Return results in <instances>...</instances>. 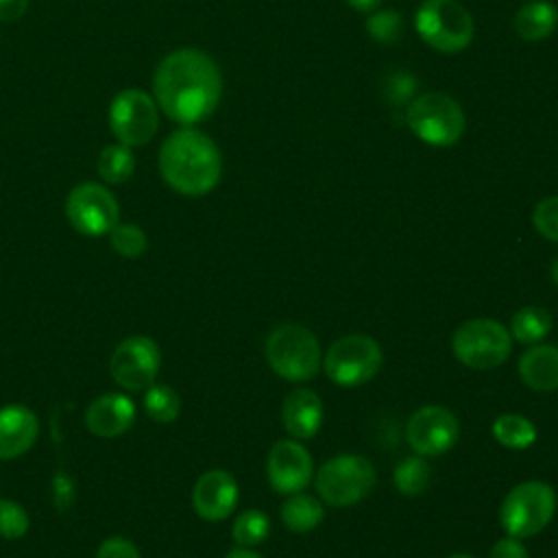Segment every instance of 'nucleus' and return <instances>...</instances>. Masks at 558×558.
Listing matches in <instances>:
<instances>
[{
    "label": "nucleus",
    "instance_id": "nucleus-33",
    "mask_svg": "<svg viewBox=\"0 0 558 558\" xmlns=\"http://www.w3.org/2000/svg\"><path fill=\"white\" fill-rule=\"evenodd\" d=\"M96 558H140V551L129 538L111 536L98 545Z\"/></svg>",
    "mask_w": 558,
    "mask_h": 558
},
{
    "label": "nucleus",
    "instance_id": "nucleus-39",
    "mask_svg": "<svg viewBox=\"0 0 558 558\" xmlns=\"http://www.w3.org/2000/svg\"><path fill=\"white\" fill-rule=\"evenodd\" d=\"M447 558H473V556H469V554H451Z\"/></svg>",
    "mask_w": 558,
    "mask_h": 558
},
{
    "label": "nucleus",
    "instance_id": "nucleus-14",
    "mask_svg": "<svg viewBox=\"0 0 558 558\" xmlns=\"http://www.w3.org/2000/svg\"><path fill=\"white\" fill-rule=\"evenodd\" d=\"M266 473L277 493H301L312 480V456L299 440H279L268 453Z\"/></svg>",
    "mask_w": 558,
    "mask_h": 558
},
{
    "label": "nucleus",
    "instance_id": "nucleus-3",
    "mask_svg": "<svg viewBox=\"0 0 558 558\" xmlns=\"http://www.w3.org/2000/svg\"><path fill=\"white\" fill-rule=\"evenodd\" d=\"M266 360L270 368L288 381L316 377L323 362L316 336L296 323H283L268 333Z\"/></svg>",
    "mask_w": 558,
    "mask_h": 558
},
{
    "label": "nucleus",
    "instance_id": "nucleus-17",
    "mask_svg": "<svg viewBox=\"0 0 558 558\" xmlns=\"http://www.w3.org/2000/svg\"><path fill=\"white\" fill-rule=\"evenodd\" d=\"M39 434V421L26 405L11 403L0 408V460L26 453Z\"/></svg>",
    "mask_w": 558,
    "mask_h": 558
},
{
    "label": "nucleus",
    "instance_id": "nucleus-24",
    "mask_svg": "<svg viewBox=\"0 0 558 558\" xmlns=\"http://www.w3.org/2000/svg\"><path fill=\"white\" fill-rule=\"evenodd\" d=\"M144 412L157 423H170L181 412V399L168 384H150L142 399Z\"/></svg>",
    "mask_w": 558,
    "mask_h": 558
},
{
    "label": "nucleus",
    "instance_id": "nucleus-35",
    "mask_svg": "<svg viewBox=\"0 0 558 558\" xmlns=\"http://www.w3.org/2000/svg\"><path fill=\"white\" fill-rule=\"evenodd\" d=\"M28 7V0H0V20L11 22L20 20Z\"/></svg>",
    "mask_w": 558,
    "mask_h": 558
},
{
    "label": "nucleus",
    "instance_id": "nucleus-13",
    "mask_svg": "<svg viewBox=\"0 0 558 558\" xmlns=\"http://www.w3.org/2000/svg\"><path fill=\"white\" fill-rule=\"evenodd\" d=\"M405 436L410 447L418 456L434 458L442 456L456 445L460 436V425L451 410L442 405H423L410 416Z\"/></svg>",
    "mask_w": 558,
    "mask_h": 558
},
{
    "label": "nucleus",
    "instance_id": "nucleus-8",
    "mask_svg": "<svg viewBox=\"0 0 558 558\" xmlns=\"http://www.w3.org/2000/svg\"><path fill=\"white\" fill-rule=\"evenodd\" d=\"M451 347L456 357L469 368L490 371L510 355L512 336L493 318H471L456 329Z\"/></svg>",
    "mask_w": 558,
    "mask_h": 558
},
{
    "label": "nucleus",
    "instance_id": "nucleus-36",
    "mask_svg": "<svg viewBox=\"0 0 558 558\" xmlns=\"http://www.w3.org/2000/svg\"><path fill=\"white\" fill-rule=\"evenodd\" d=\"M351 9H355V11H362V13H371V11H375L377 7H379V2L381 0H344Z\"/></svg>",
    "mask_w": 558,
    "mask_h": 558
},
{
    "label": "nucleus",
    "instance_id": "nucleus-20",
    "mask_svg": "<svg viewBox=\"0 0 558 558\" xmlns=\"http://www.w3.org/2000/svg\"><path fill=\"white\" fill-rule=\"evenodd\" d=\"M558 26V11L551 2L534 0L523 4L514 15V31L525 41H541Z\"/></svg>",
    "mask_w": 558,
    "mask_h": 558
},
{
    "label": "nucleus",
    "instance_id": "nucleus-5",
    "mask_svg": "<svg viewBox=\"0 0 558 558\" xmlns=\"http://www.w3.org/2000/svg\"><path fill=\"white\" fill-rule=\"evenodd\" d=\"M405 122L410 131L429 146H453L464 133V111L445 92H427L408 107Z\"/></svg>",
    "mask_w": 558,
    "mask_h": 558
},
{
    "label": "nucleus",
    "instance_id": "nucleus-19",
    "mask_svg": "<svg viewBox=\"0 0 558 558\" xmlns=\"http://www.w3.org/2000/svg\"><path fill=\"white\" fill-rule=\"evenodd\" d=\"M521 379L538 392L558 388V347L534 344L519 360Z\"/></svg>",
    "mask_w": 558,
    "mask_h": 558
},
{
    "label": "nucleus",
    "instance_id": "nucleus-31",
    "mask_svg": "<svg viewBox=\"0 0 558 558\" xmlns=\"http://www.w3.org/2000/svg\"><path fill=\"white\" fill-rule=\"evenodd\" d=\"M532 222L545 240L558 242V196H547L538 201L532 211Z\"/></svg>",
    "mask_w": 558,
    "mask_h": 558
},
{
    "label": "nucleus",
    "instance_id": "nucleus-27",
    "mask_svg": "<svg viewBox=\"0 0 558 558\" xmlns=\"http://www.w3.org/2000/svg\"><path fill=\"white\" fill-rule=\"evenodd\" d=\"M270 532V521L262 510H244L238 514L231 527V536L240 547H255L259 545Z\"/></svg>",
    "mask_w": 558,
    "mask_h": 558
},
{
    "label": "nucleus",
    "instance_id": "nucleus-2",
    "mask_svg": "<svg viewBox=\"0 0 558 558\" xmlns=\"http://www.w3.org/2000/svg\"><path fill=\"white\" fill-rule=\"evenodd\" d=\"M159 170L172 190L185 196H201L220 181L222 159L218 146L205 133L181 129L163 142Z\"/></svg>",
    "mask_w": 558,
    "mask_h": 558
},
{
    "label": "nucleus",
    "instance_id": "nucleus-12",
    "mask_svg": "<svg viewBox=\"0 0 558 558\" xmlns=\"http://www.w3.org/2000/svg\"><path fill=\"white\" fill-rule=\"evenodd\" d=\"M113 135L124 146H142L157 131V107L153 98L140 89L120 92L109 109Z\"/></svg>",
    "mask_w": 558,
    "mask_h": 558
},
{
    "label": "nucleus",
    "instance_id": "nucleus-25",
    "mask_svg": "<svg viewBox=\"0 0 558 558\" xmlns=\"http://www.w3.org/2000/svg\"><path fill=\"white\" fill-rule=\"evenodd\" d=\"M429 480H432V469L423 456L403 458L395 466V484L408 497L421 495L429 486Z\"/></svg>",
    "mask_w": 558,
    "mask_h": 558
},
{
    "label": "nucleus",
    "instance_id": "nucleus-4",
    "mask_svg": "<svg viewBox=\"0 0 558 558\" xmlns=\"http://www.w3.org/2000/svg\"><path fill=\"white\" fill-rule=\"evenodd\" d=\"M418 37L434 50L453 54L473 41L471 13L456 0H423L414 15Z\"/></svg>",
    "mask_w": 558,
    "mask_h": 558
},
{
    "label": "nucleus",
    "instance_id": "nucleus-28",
    "mask_svg": "<svg viewBox=\"0 0 558 558\" xmlns=\"http://www.w3.org/2000/svg\"><path fill=\"white\" fill-rule=\"evenodd\" d=\"M366 33L377 44H395L403 33V17L399 11H375L366 17Z\"/></svg>",
    "mask_w": 558,
    "mask_h": 558
},
{
    "label": "nucleus",
    "instance_id": "nucleus-21",
    "mask_svg": "<svg viewBox=\"0 0 558 558\" xmlns=\"http://www.w3.org/2000/svg\"><path fill=\"white\" fill-rule=\"evenodd\" d=\"M325 512L323 506L316 497L303 495V493H292L283 504H281V521L288 530L296 534H305L314 530L323 521Z\"/></svg>",
    "mask_w": 558,
    "mask_h": 558
},
{
    "label": "nucleus",
    "instance_id": "nucleus-23",
    "mask_svg": "<svg viewBox=\"0 0 558 558\" xmlns=\"http://www.w3.org/2000/svg\"><path fill=\"white\" fill-rule=\"evenodd\" d=\"M493 436L508 449H527L536 440V427L521 414H501L493 421Z\"/></svg>",
    "mask_w": 558,
    "mask_h": 558
},
{
    "label": "nucleus",
    "instance_id": "nucleus-1",
    "mask_svg": "<svg viewBox=\"0 0 558 558\" xmlns=\"http://www.w3.org/2000/svg\"><path fill=\"white\" fill-rule=\"evenodd\" d=\"M153 83L157 102L179 124H194L207 118L222 94L218 65L196 48L170 52L159 63Z\"/></svg>",
    "mask_w": 558,
    "mask_h": 558
},
{
    "label": "nucleus",
    "instance_id": "nucleus-34",
    "mask_svg": "<svg viewBox=\"0 0 558 558\" xmlns=\"http://www.w3.org/2000/svg\"><path fill=\"white\" fill-rule=\"evenodd\" d=\"M488 558H530V556H527V549L521 545L519 538L508 536V538H501L493 545Z\"/></svg>",
    "mask_w": 558,
    "mask_h": 558
},
{
    "label": "nucleus",
    "instance_id": "nucleus-11",
    "mask_svg": "<svg viewBox=\"0 0 558 558\" xmlns=\"http://www.w3.org/2000/svg\"><path fill=\"white\" fill-rule=\"evenodd\" d=\"M159 364H161V353L153 338L129 336L113 349L109 371L118 386H122L124 390L137 392L155 384Z\"/></svg>",
    "mask_w": 558,
    "mask_h": 558
},
{
    "label": "nucleus",
    "instance_id": "nucleus-7",
    "mask_svg": "<svg viewBox=\"0 0 558 558\" xmlns=\"http://www.w3.org/2000/svg\"><path fill=\"white\" fill-rule=\"evenodd\" d=\"M375 486V469L368 458L340 453L329 458L316 473V490L329 506H353Z\"/></svg>",
    "mask_w": 558,
    "mask_h": 558
},
{
    "label": "nucleus",
    "instance_id": "nucleus-30",
    "mask_svg": "<svg viewBox=\"0 0 558 558\" xmlns=\"http://www.w3.org/2000/svg\"><path fill=\"white\" fill-rule=\"evenodd\" d=\"M31 527L28 512L11 499H0V538H22Z\"/></svg>",
    "mask_w": 558,
    "mask_h": 558
},
{
    "label": "nucleus",
    "instance_id": "nucleus-26",
    "mask_svg": "<svg viewBox=\"0 0 558 558\" xmlns=\"http://www.w3.org/2000/svg\"><path fill=\"white\" fill-rule=\"evenodd\" d=\"M135 170V157L124 144L107 146L98 157V174L107 183H124Z\"/></svg>",
    "mask_w": 558,
    "mask_h": 558
},
{
    "label": "nucleus",
    "instance_id": "nucleus-22",
    "mask_svg": "<svg viewBox=\"0 0 558 558\" xmlns=\"http://www.w3.org/2000/svg\"><path fill=\"white\" fill-rule=\"evenodd\" d=\"M551 329V316L538 305L521 307L510 320V336L521 344H534L543 340Z\"/></svg>",
    "mask_w": 558,
    "mask_h": 558
},
{
    "label": "nucleus",
    "instance_id": "nucleus-6",
    "mask_svg": "<svg viewBox=\"0 0 558 558\" xmlns=\"http://www.w3.org/2000/svg\"><path fill=\"white\" fill-rule=\"evenodd\" d=\"M556 512V493L549 484L530 480L517 484L501 501L499 519L508 536H536Z\"/></svg>",
    "mask_w": 558,
    "mask_h": 558
},
{
    "label": "nucleus",
    "instance_id": "nucleus-15",
    "mask_svg": "<svg viewBox=\"0 0 558 558\" xmlns=\"http://www.w3.org/2000/svg\"><path fill=\"white\" fill-rule=\"evenodd\" d=\"M192 506L205 521H222L238 506V482L229 471L203 473L192 488Z\"/></svg>",
    "mask_w": 558,
    "mask_h": 558
},
{
    "label": "nucleus",
    "instance_id": "nucleus-29",
    "mask_svg": "<svg viewBox=\"0 0 558 558\" xmlns=\"http://www.w3.org/2000/svg\"><path fill=\"white\" fill-rule=\"evenodd\" d=\"M109 238H111V246L118 255L122 257H140L148 242H146V233L137 227V225H131V222H118L111 231H109Z\"/></svg>",
    "mask_w": 558,
    "mask_h": 558
},
{
    "label": "nucleus",
    "instance_id": "nucleus-38",
    "mask_svg": "<svg viewBox=\"0 0 558 558\" xmlns=\"http://www.w3.org/2000/svg\"><path fill=\"white\" fill-rule=\"evenodd\" d=\"M551 279H554V283H558V257L551 264Z\"/></svg>",
    "mask_w": 558,
    "mask_h": 558
},
{
    "label": "nucleus",
    "instance_id": "nucleus-32",
    "mask_svg": "<svg viewBox=\"0 0 558 558\" xmlns=\"http://www.w3.org/2000/svg\"><path fill=\"white\" fill-rule=\"evenodd\" d=\"M416 92V78L403 70L392 72L384 83V96L392 105L408 102Z\"/></svg>",
    "mask_w": 558,
    "mask_h": 558
},
{
    "label": "nucleus",
    "instance_id": "nucleus-37",
    "mask_svg": "<svg viewBox=\"0 0 558 558\" xmlns=\"http://www.w3.org/2000/svg\"><path fill=\"white\" fill-rule=\"evenodd\" d=\"M225 558H262V556L255 554V551L248 549V547H238V549H231Z\"/></svg>",
    "mask_w": 558,
    "mask_h": 558
},
{
    "label": "nucleus",
    "instance_id": "nucleus-10",
    "mask_svg": "<svg viewBox=\"0 0 558 558\" xmlns=\"http://www.w3.org/2000/svg\"><path fill=\"white\" fill-rule=\"evenodd\" d=\"M65 216L78 233L98 238L118 225L120 209L118 201L105 185L81 183L68 194Z\"/></svg>",
    "mask_w": 558,
    "mask_h": 558
},
{
    "label": "nucleus",
    "instance_id": "nucleus-9",
    "mask_svg": "<svg viewBox=\"0 0 558 558\" xmlns=\"http://www.w3.org/2000/svg\"><path fill=\"white\" fill-rule=\"evenodd\" d=\"M381 366L379 344L364 333H349L336 340L325 355V373L338 386L371 381Z\"/></svg>",
    "mask_w": 558,
    "mask_h": 558
},
{
    "label": "nucleus",
    "instance_id": "nucleus-18",
    "mask_svg": "<svg viewBox=\"0 0 558 558\" xmlns=\"http://www.w3.org/2000/svg\"><path fill=\"white\" fill-rule=\"evenodd\" d=\"M281 421L292 438H312L323 423V401L314 390L296 388L283 399Z\"/></svg>",
    "mask_w": 558,
    "mask_h": 558
},
{
    "label": "nucleus",
    "instance_id": "nucleus-16",
    "mask_svg": "<svg viewBox=\"0 0 558 558\" xmlns=\"http://www.w3.org/2000/svg\"><path fill=\"white\" fill-rule=\"evenodd\" d=\"M133 421L135 403L122 392H105L96 397L85 412L87 432L100 438H116L124 434Z\"/></svg>",
    "mask_w": 558,
    "mask_h": 558
}]
</instances>
